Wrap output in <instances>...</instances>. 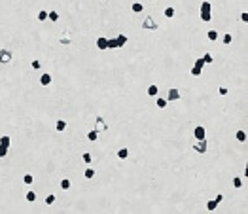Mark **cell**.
Masks as SVG:
<instances>
[{"mask_svg":"<svg viewBox=\"0 0 248 214\" xmlns=\"http://www.w3.org/2000/svg\"><path fill=\"white\" fill-rule=\"evenodd\" d=\"M142 29H146V30H157V23H155V19H151L150 15H148V17L142 21Z\"/></svg>","mask_w":248,"mask_h":214,"instance_id":"1","label":"cell"},{"mask_svg":"<svg viewBox=\"0 0 248 214\" xmlns=\"http://www.w3.org/2000/svg\"><path fill=\"white\" fill-rule=\"evenodd\" d=\"M182 99V93H180L178 89H169V93H167V102H174V100H180Z\"/></svg>","mask_w":248,"mask_h":214,"instance_id":"2","label":"cell"},{"mask_svg":"<svg viewBox=\"0 0 248 214\" xmlns=\"http://www.w3.org/2000/svg\"><path fill=\"white\" fill-rule=\"evenodd\" d=\"M206 148H209V144H206V140L203 138V140H197V142L193 144V150L197 152V153H205L206 152Z\"/></svg>","mask_w":248,"mask_h":214,"instance_id":"3","label":"cell"},{"mask_svg":"<svg viewBox=\"0 0 248 214\" xmlns=\"http://www.w3.org/2000/svg\"><path fill=\"white\" fill-rule=\"evenodd\" d=\"M106 129H108V125H106V121H104V119H102V118H101V116H99V118H97V119H95V131H99V133H104V131H106Z\"/></svg>","mask_w":248,"mask_h":214,"instance_id":"4","label":"cell"},{"mask_svg":"<svg viewBox=\"0 0 248 214\" xmlns=\"http://www.w3.org/2000/svg\"><path fill=\"white\" fill-rule=\"evenodd\" d=\"M0 63L2 64L11 63V51L10 49H0Z\"/></svg>","mask_w":248,"mask_h":214,"instance_id":"5","label":"cell"},{"mask_svg":"<svg viewBox=\"0 0 248 214\" xmlns=\"http://www.w3.org/2000/svg\"><path fill=\"white\" fill-rule=\"evenodd\" d=\"M59 44H63V46H68V44H72V32L70 30H65L61 34V38H59Z\"/></svg>","mask_w":248,"mask_h":214,"instance_id":"6","label":"cell"},{"mask_svg":"<svg viewBox=\"0 0 248 214\" xmlns=\"http://www.w3.org/2000/svg\"><path fill=\"white\" fill-rule=\"evenodd\" d=\"M205 135H206V131H205V127H203V125H197V127L193 129V136L197 140H203L205 138Z\"/></svg>","mask_w":248,"mask_h":214,"instance_id":"7","label":"cell"},{"mask_svg":"<svg viewBox=\"0 0 248 214\" xmlns=\"http://www.w3.org/2000/svg\"><path fill=\"white\" fill-rule=\"evenodd\" d=\"M201 13H212V4L209 0H203L201 2Z\"/></svg>","mask_w":248,"mask_h":214,"instance_id":"8","label":"cell"},{"mask_svg":"<svg viewBox=\"0 0 248 214\" xmlns=\"http://www.w3.org/2000/svg\"><path fill=\"white\" fill-rule=\"evenodd\" d=\"M97 47L99 49H108V38H104V36L97 38Z\"/></svg>","mask_w":248,"mask_h":214,"instance_id":"9","label":"cell"},{"mask_svg":"<svg viewBox=\"0 0 248 214\" xmlns=\"http://www.w3.org/2000/svg\"><path fill=\"white\" fill-rule=\"evenodd\" d=\"M40 83H42L44 87L49 85V83H51V74H42V76H40Z\"/></svg>","mask_w":248,"mask_h":214,"instance_id":"10","label":"cell"},{"mask_svg":"<svg viewBox=\"0 0 248 214\" xmlns=\"http://www.w3.org/2000/svg\"><path fill=\"white\" fill-rule=\"evenodd\" d=\"M146 93H148V95H150V97H157V93H159V87L151 83V85H150V87H148V89H146Z\"/></svg>","mask_w":248,"mask_h":214,"instance_id":"11","label":"cell"},{"mask_svg":"<svg viewBox=\"0 0 248 214\" xmlns=\"http://www.w3.org/2000/svg\"><path fill=\"white\" fill-rule=\"evenodd\" d=\"M10 144H11V138L8 135H2L0 136V146H6V148H10Z\"/></svg>","mask_w":248,"mask_h":214,"instance_id":"12","label":"cell"},{"mask_svg":"<svg viewBox=\"0 0 248 214\" xmlns=\"http://www.w3.org/2000/svg\"><path fill=\"white\" fill-rule=\"evenodd\" d=\"M116 42H118V47H123L127 44V36L125 34H119L118 38H116Z\"/></svg>","mask_w":248,"mask_h":214,"instance_id":"13","label":"cell"},{"mask_svg":"<svg viewBox=\"0 0 248 214\" xmlns=\"http://www.w3.org/2000/svg\"><path fill=\"white\" fill-rule=\"evenodd\" d=\"M131 10H133L135 13H140V11H144V6H142L140 2H135L133 6H131Z\"/></svg>","mask_w":248,"mask_h":214,"instance_id":"14","label":"cell"},{"mask_svg":"<svg viewBox=\"0 0 248 214\" xmlns=\"http://www.w3.org/2000/svg\"><path fill=\"white\" fill-rule=\"evenodd\" d=\"M55 129H57V131H65V129H66V121H65V119H57Z\"/></svg>","mask_w":248,"mask_h":214,"instance_id":"15","label":"cell"},{"mask_svg":"<svg viewBox=\"0 0 248 214\" xmlns=\"http://www.w3.org/2000/svg\"><path fill=\"white\" fill-rule=\"evenodd\" d=\"M118 157H119V159H127V157H129V150H127V148L118 150Z\"/></svg>","mask_w":248,"mask_h":214,"instance_id":"16","label":"cell"},{"mask_svg":"<svg viewBox=\"0 0 248 214\" xmlns=\"http://www.w3.org/2000/svg\"><path fill=\"white\" fill-rule=\"evenodd\" d=\"M83 176H85L87 180L95 178V171H93V169H91V167H87V169H85V172H83Z\"/></svg>","mask_w":248,"mask_h":214,"instance_id":"17","label":"cell"},{"mask_svg":"<svg viewBox=\"0 0 248 214\" xmlns=\"http://www.w3.org/2000/svg\"><path fill=\"white\" fill-rule=\"evenodd\" d=\"M237 140L239 142H246V131H237Z\"/></svg>","mask_w":248,"mask_h":214,"instance_id":"18","label":"cell"},{"mask_svg":"<svg viewBox=\"0 0 248 214\" xmlns=\"http://www.w3.org/2000/svg\"><path fill=\"white\" fill-rule=\"evenodd\" d=\"M25 199L29 201V203H34V201H36V193L34 191H27L25 193Z\"/></svg>","mask_w":248,"mask_h":214,"instance_id":"19","label":"cell"},{"mask_svg":"<svg viewBox=\"0 0 248 214\" xmlns=\"http://www.w3.org/2000/svg\"><path fill=\"white\" fill-rule=\"evenodd\" d=\"M174 13H176V11H174V8H165V11H163V15H165V17H174Z\"/></svg>","mask_w":248,"mask_h":214,"instance_id":"20","label":"cell"},{"mask_svg":"<svg viewBox=\"0 0 248 214\" xmlns=\"http://www.w3.org/2000/svg\"><path fill=\"white\" fill-rule=\"evenodd\" d=\"M47 19H49V21H59V13L57 11H47Z\"/></svg>","mask_w":248,"mask_h":214,"instance_id":"21","label":"cell"},{"mask_svg":"<svg viewBox=\"0 0 248 214\" xmlns=\"http://www.w3.org/2000/svg\"><path fill=\"white\" fill-rule=\"evenodd\" d=\"M91 159H93V157H91V153H89V152H85V153L82 155V161H83L85 165H91Z\"/></svg>","mask_w":248,"mask_h":214,"instance_id":"22","label":"cell"},{"mask_svg":"<svg viewBox=\"0 0 248 214\" xmlns=\"http://www.w3.org/2000/svg\"><path fill=\"white\" fill-rule=\"evenodd\" d=\"M203 61H205V64H212V61H214L212 53H205L203 55Z\"/></svg>","mask_w":248,"mask_h":214,"instance_id":"23","label":"cell"},{"mask_svg":"<svg viewBox=\"0 0 248 214\" xmlns=\"http://www.w3.org/2000/svg\"><path fill=\"white\" fill-rule=\"evenodd\" d=\"M61 189H65V191H66V189H70V180L68 178H63L61 180Z\"/></svg>","mask_w":248,"mask_h":214,"instance_id":"24","label":"cell"},{"mask_svg":"<svg viewBox=\"0 0 248 214\" xmlns=\"http://www.w3.org/2000/svg\"><path fill=\"white\" fill-rule=\"evenodd\" d=\"M87 138H89V140H97L99 138V131H95V129L89 131V133H87Z\"/></svg>","mask_w":248,"mask_h":214,"instance_id":"25","label":"cell"},{"mask_svg":"<svg viewBox=\"0 0 248 214\" xmlns=\"http://www.w3.org/2000/svg\"><path fill=\"white\" fill-rule=\"evenodd\" d=\"M233 186H235L237 189L242 188V178H241V176H235V178H233Z\"/></svg>","mask_w":248,"mask_h":214,"instance_id":"26","label":"cell"},{"mask_svg":"<svg viewBox=\"0 0 248 214\" xmlns=\"http://www.w3.org/2000/svg\"><path fill=\"white\" fill-rule=\"evenodd\" d=\"M206 36H209L210 42H216V40H218V32H216V30H209V34H206Z\"/></svg>","mask_w":248,"mask_h":214,"instance_id":"27","label":"cell"},{"mask_svg":"<svg viewBox=\"0 0 248 214\" xmlns=\"http://www.w3.org/2000/svg\"><path fill=\"white\" fill-rule=\"evenodd\" d=\"M47 19V11L46 10H40L38 11V21H46Z\"/></svg>","mask_w":248,"mask_h":214,"instance_id":"28","label":"cell"},{"mask_svg":"<svg viewBox=\"0 0 248 214\" xmlns=\"http://www.w3.org/2000/svg\"><path fill=\"white\" fill-rule=\"evenodd\" d=\"M23 182H25L27 186H30V184H32V182H34V178H32V174H25V176H23Z\"/></svg>","mask_w":248,"mask_h":214,"instance_id":"29","label":"cell"},{"mask_svg":"<svg viewBox=\"0 0 248 214\" xmlns=\"http://www.w3.org/2000/svg\"><path fill=\"white\" fill-rule=\"evenodd\" d=\"M108 49H118V42H116V38L108 40Z\"/></svg>","mask_w":248,"mask_h":214,"instance_id":"30","label":"cell"},{"mask_svg":"<svg viewBox=\"0 0 248 214\" xmlns=\"http://www.w3.org/2000/svg\"><path fill=\"white\" fill-rule=\"evenodd\" d=\"M155 104H157V108H167V99H161V97H159Z\"/></svg>","mask_w":248,"mask_h":214,"instance_id":"31","label":"cell"},{"mask_svg":"<svg viewBox=\"0 0 248 214\" xmlns=\"http://www.w3.org/2000/svg\"><path fill=\"white\" fill-rule=\"evenodd\" d=\"M201 21H205V23L212 21V13H201Z\"/></svg>","mask_w":248,"mask_h":214,"instance_id":"32","label":"cell"},{"mask_svg":"<svg viewBox=\"0 0 248 214\" xmlns=\"http://www.w3.org/2000/svg\"><path fill=\"white\" fill-rule=\"evenodd\" d=\"M216 207H218L216 199H214V201H209V203H206V208H209V210H216Z\"/></svg>","mask_w":248,"mask_h":214,"instance_id":"33","label":"cell"},{"mask_svg":"<svg viewBox=\"0 0 248 214\" xmlns=\"http://www.w3.org/2000/svg\"><path fill=\"white\" fill-rule=\"evenodd\" d=\"M231 40H233V36H231V34H225V36L222 38V44H225V46H227V44H231Z\"/></svg>","mask_w":248,"mask_h":214,"instance_id":"34","label":"cell"},{"mask_svg":"<svg viewBox=\"0 0 248 214\" xmlns=\"http://www.w3.org/2000/svg\"><path fill=\"white\" fill-rule=\"evenodd\" d=\"M53 203H55V195L51 193V195H47V197H46V205H53Z\"/></svg>","mask_w":248,"mask_h":214,"instance_id":"35","label":"cell"},{"mask_svg":"<svg viewBox=\"0 0 248 214\" xmlns=\"http://www.w3.org/2000/svg\"><path fill=\"white\" fill-rule=\"evenodd\" d=\"M30 64H32V68H34V70H40V66H42V63H40L38 59H34V61L30 63Z\"/></svg>","mask_w":248,"mask_h":214,"instance_id":"36","label":"cell"},{"mask_svg":"<svg viewBox=\"0 0 248 214\" xmlns=\"http://www.w3.org/2000/svg\"><path fill=\"white\" fill-rule=\"evenodd\" d=\"M201 72H203V70H201V68H197V66L191 68V76H201Z\"/></svg>","mask_w":248,"mask_h":214,"instance_id":"37","label":"cell"},{"mask_svg":"<svg viewBox=\"0 0 248 214\" xmlns=\"http://www.w3.org/2000/svg\"><path fill=\"white\" fill-rule=\"evenodd\" d=\"M193 66H197V68H201V70H203V66H205V61H203V59H197Z\"/></svg>","mask_w":248,"mask_h":214,"instance_id":"38","label":"cell"},{"mask_svg":"<svg viewBox=\"0 0 248 214\" xmlns=\"http://www.w3.org/2000/svg\"><path fill=\"white\" fill-rule=\"evenodd\" d=\"M8 155V148L6 146H0V157H6Z\"/></svg>","mask_w":248,"mask_h":214,"instance_id":"39","label":"cell"},{"mask_svg":"<svg viewBox=\"0 0 248 214\" xmlns=\"http://www.w3.org/2000/svg\"><path fill=\"white\" fill-rule=\"evenodd\" d=\"M223 201V193H218V195H216V203H222Z\"/></svg>","mask_w":248,"mask_h":214,"instance_id":"40","label":"cell"},{"mask_svg":"<svg viewBox=\"0 0 248 214\" xmlns=\"http://www.w3.org/2000/svg\"><path fill=\"white\" fill-rule=\"evenodd\" d=\"M218 93H220V95H227V89H225V87H218Z\"/></svg>","mask_w":248,"mask_h":214,"instance_id":"41","label":"cell"},{"mask_svg":"<svg viewBox=\"0 0 248 214\" xmlns=\"http://www.w3.org/2000/svg\"><path fill=\"white\" fill-rule=\"evenodd\" d=\"M241 19H242V21L246 23V21H248V15H246V13H241Z\"/></svg>","mask_w":248,"mask_h":214,"instance_id":"42","label":"cell"}]
</instances>
